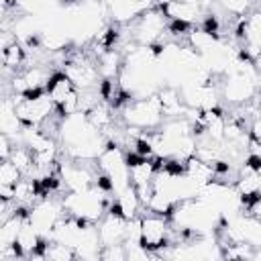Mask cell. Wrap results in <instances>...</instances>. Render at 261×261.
Masks as SVG:
<instances>
[{"mask_svg":"<svg viewBox=\"0 0 261 261\" xmlns=\"http://www.w3.org/2000/svg\"><path fill=\"white\" fill-rule=\"evenodd\" d=\"M24 61H27V49L18 39L2 47V65L6 69L16 71Z\"/></svg>","mask_w":261,"mask_h":261,"instance_id":"obj_13","label":"cell"},{"mask_svg":"<svg viewBox=\"0 0 261 261\" xmlns=\"http://www.w3.org/2000/svg\"><path fill=\"white\" fill-rule=\"evenodd\" d=\"M126 224L128 220L124 216H120L118 212H106L98 222V237H100V243L102 247L106 245H118V243H124L126 239Z\"/></svg>","mask_w":261,"mask_h":261,"instance_id":"obj_8","label":"cell"},{"mask_svg":"<svg viewBox=\"0 0 261 261\" xmlns=\"http://www.w3.org/2000/svg\"><path fill=\"white\" fill-rule=\"evenodd\" d=\"M141 245L155 257L159 255L165 247H171L169 243V232H171V222L167 216L161 214H141Z\"/></svg>","mask_w":261,"mask_h":261,"instance_id":"obj_2","label":"cell"},{"mask_svg":"<svg viewBox=\"0 0 261 261\" xmlns=\"http://www.w3.org/2000/svg\"><path fill=\"white\" fill-rule=\"evenodd\" d=\"M65 214L63 202H55L51 198H41L29 208V222L45 237L49 239L53 226L59 222V218Z\"/></svg>","mask_w":261,"mask_h":261,"instance_id":"obj_3","label":"cell"},{"mask_svg":"<svg viewBox=\"0 0 261 261\" xmlns=\"http://www.w3.org/2000/svg\"><path fill=\"white\" fill-rule=\"evenodd\" d=\"M157 6L167 16V20H177L186 24H194L204 14L202 4L198 2H184V0H157Z\"/></svg>","mask_w":261,"mask_h":261,"instance_id":"obj_9","label":"cell"},{"mask_svg":"<svg viewBox=\"0 0 261 261\" xmlns=\"http://www.w3.org/2000/svg\"><path fill=\"white\" fill-rule=\"evenodd\" d=\"M63 71L67 73V77L73 82V86L77 90H90V88H96L98 84H102V82H98V80H102V75L98 71V65H94L86 59L67 61Z\"/></svg>","mask_w":261,"mask_h":261,"instance_id":"obj_7","label":"cell"},{"mask_svg":"<svg viewBox=\"0 0 261 261\" xmlns=\"http://www.w3.org/2000/svg\"><path fill=\"white\" fill-rule=\"evenodd\" d=\"M59 169H61L63 186L69 192H84L96 186V175L84 165V161L67 159L65 163H59Z\"/></svg>","mask_w":261,"mask_h":261,"instance_id":"obj_6","label":"cell"},{"mask_svg":"<svg viewBox=\"0 0 261 261\" xmlns=\"http://www.w3.org/2000/svg\"><path fill=\"white\" fill-rule=\"evenodd\" d=\"M22 171L10 161V159H2L0 163V184H6V186H16L20 179H22Z\"/></svg>","mask_w":261,"mask_h":261,"instance_id":"obj_15","label":"cell"},{"mask_svg":"<svg viewBox=\"0 0 261 261\" xmlns=\"http://www.w3.org/2000/svg\"><path fill=\"white\" fill-rule=\"evenodd\" d=\"M222 82V98L228 104H245L251 102L257 94V80L247 77L243 73H224Z\"/></svg>","mask_w":261,"mask_h":261,"instance_id":"obj_5","label":"cell"},{"mask_svg":"<svg viewBox=\"0 0 261 261\" xmlns=\"http://www.w3.org/2000/svg\"><path fill=\"white\" fill-rule=\"evenodd\" d=\"M167 29V16L155 4L153 8L145 10L135 24V41L139 45H153L161 39L163 31Z\"/></svg>","mask_w":261,"mask_h":261,"instance_id":"obj_4","label":"cell"},{"mask_svg":"<svg viewBox=\"0 0 261 261\" xmlns=\"http://www.w3.org/2000/svg\"><path fill=\"white\" fill-rule=\"evenodd\" d=\"M255 118H261V100L255 104Z\"/></svg>","mask_w":261,"mask_h":261,"instance_id":"obj_18","label":"cell"},{"mask_svg":"<svg viewBox=\"0 0 261 261\" xmlns=\"http://www.w3.org/2000/svg\"><path fill=\"white\" fill-rule=\"evenodd\" d=\"M122 120L130 128L155 130L163 122V110L157 92L147 98H135L122 106Z\"/></svg>","mask_w":261,"mask_h":261,"instance_id":"obj_1","label":"cell"},{"mask_svg":"<svg viewBox=\"0 0 261 261\" xmlns=\"http://www.w3.org/2000/svg\"><path fill=\"white\" fill-rule=\"evenodd\" d=\"M98 259H104V261H124V259H128L124 243H118V245H106V247H102V249H100V257H98Z\"/></svg>","mask_w":261,"mask_h":261,"instance_id":"obj_17","label":"cell"},{"mask_svg":"<svg viewBox=\"0 0 261 261\" xmlns=\"http://www.w3.org/2000/svg\"><path fill=\"white\" fill-rule=\"evenodd\" d=\"M45 255L51 261H73V259H80L77 251L73 247H69L65 243H57V241H47Z\"/></svg>","mask_w":261,"mask_h":261,"instance_id":"obj_14","label":"cell"},{"mask_svg":"<svg viewBox=\"0 0 261 261\" xmlns=\"http://www.w3.org/2000/svg\"><path fill=\"white\" fill-rule=\"evenodd\" d=\"M108 14L114 18V22H128L139 18L145 10L153 8L157 2L153 0H104Z\"/></svg>","mask_w":261,"mask_h":261,"instance_id":"obj_10","label":"cell"},{"mask_svg":"<svg viewBox=\"0 0 261 261\" xmlns=\"http://www.w3.org/2000/svg\"><path fill=\"white\" fill-rule=\"evenodd\" d=\"M22 122L18 120V114L14 110V102L12 98H4L2 100V106H0V133L12 137L14 141L20 139V133H22Z\"/></svg>","mask_w":261,"mask_h":261,"instance_id":"obj_11","label":"cell"},{"mask_svg":"<svg viewBox=\"0 0 261 261\" xmlns=\"http://www.w3.org/2000/svg\"><path fill=\"white\" fill-rule=\"evenodd\" d=\"M259 194H261V175H259Z\"/></svg>","mask_w":261,"mask_h":261,"instance_id":"obj_19","label":"cell"},{"mask_svg":"<svg viewBox=\"0 0 261 261\" xmlns=\"http://www.w3.org/2000/svg\"><path fill=\"white\" fill-rule=\"evenodd\" d=\"M216 2H218V6H220L224 12L234 14V16H245V14H249L251 4H253V0H216Z\"/></svg>","mask_w":261,"mask_h":261,"instance_id":"obj_16","label":"cell"},{"mask_svg":"<svg viewBox=\"0 0 261 261\" xmlns=\"http://www.w3.org/2000/svg\"><path fill=\"white\" fill-rule=\"evenodd\" d=\"M47 94L51 96V100L55 102V104H59L67 94H71L73 90H75V86H73V82L67 77V73L65 71H53L51 73V77H49V82H47Z\"/></svg>","mask_w":261,"mask_h":261,"instance_id":"obj_12","label":"cell"}]
</instances>
